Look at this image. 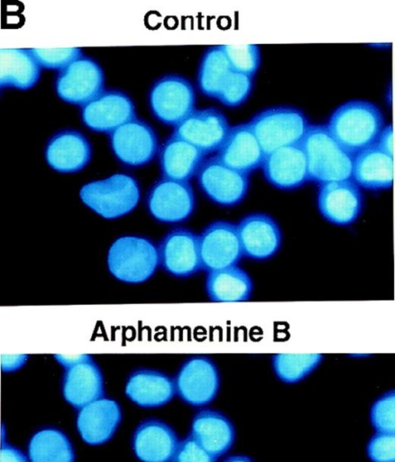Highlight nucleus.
<instances>
[{"label": "nucleus", "mask_w": 395, "mask_h": 462, "mask_svg": "<svg viewBox=\"0 0 395 462\" xmlns=\"http://www.w3.org/2000/svg\"><path fill=\"white\" fill-rule=\"evenodd\" d=\"M216 458L189 435L179 442L171 462H216Z\"/></svg>", "instance_id": "4c0bfd02"}, {"label": "nucleus", "mask_w": 395, "mask_h": 462, "mask_svg": "<svg viewBox=\"0 0 395 462\" xmlns=\"http://www.w3.org/2000/svg\"><path fill=\"white\" fill-rule=\"evenodd\" d=\"M223 462H253L251 457L244 455H235L226 457Z\"/></svg>", "instance_id": "37998d69"}, {"label": "nucleus", "mask_w": 395, "mask_h": 462, "mask_svg": "<svg viewBox=\"0 0 395 462\" xmlns=\"http://www.w3.org/2000/svg\"><path fill=\"white\" fill-rule=\"evenodd\" d=\"M232 69L222 45L207 48L202 54L198 67L197 85L204 96L216 99Z\"/></svg>", "instance_id": "c756f323"}, {"label": "nucleus", "mask_w": 395, "mask_h": 462, "mask_svg": "<svg viewBox=\"0 0 395 462\" xmlns=\"http://www.w3.org/2000/svg\"><path fill=\"white\" fill-rule=\"evenodd\" d=\"M91 356L87 354H81L77 356H64V355H54V358L64 368L70 367L75 365L87 358Z\"/></svg>", "instance_id": "79ce46f5"}, {"label": "nucleus", "mask_w": 395, "mask_h": 462, "mask_svg": "<svg viewBox=\"0 0 395 462\" xmlns=\"http://www.w3.org/2000/svg\"><path fill=\"white\" fill-rule=\"evenodd\" d=\"M178 437L166 422L150 418L142 420L133 435V448L142 462H169L178 447Z\"/></svg>", "instance_id": "412c9836"}, {"label": "nucleus", "mask_w": 395, "mask_h": 462, "mask_svg": "<svg viewBox=\"0 0 395 462\" xmlns=\"http://www.w3.org/2000/svg\"><path fill=\"white\" fill-rule=\"evenodd\" d=\"M324 356L309 354H275L271 364L276 376L284 383H295L309 375L321 364Z\"/></svg>", "instance_id": "2f4dec72"}, {"label": "nucleus", "mask_w": 395, "mask_h": 462, "mask_svg": "<svg viewBox=\"0 0 395 462\" xmlns=\"http://www.w3.org/2000/svg\"><path fill=\"white\" fill-rule=\"evenodd\" d=\"M81 201L106 219H116L131 213L138 205L141 189L137 180L127 173H115L84 184Z\"/></svg>", "instance_id": "7ed1b4c3"}, {"label": "nucleus", "mask_w": 395, "mask_h": 462, "mask_svg": "<svg viewBox=\"0 0 395 462\" xmlns=\"http://www.w3.org/2000/svg\"><path fill=\"white\" fill-rule=\"evenodd\" d=\"M174 381L165 373L150 368H138L127 378L125 393L142 407H158L171 400Z\"/></svg>", "instance_id": "bb28decb"}, {"label": "nucleus", "mask_w": 395, "mask_h": 462, "mask_svg": "<svg viewBox=\"0 0 395 462\" xmlns=\"http://www.w3.org/2000/svg\"><path fill=\"white\" fill-rule=\"evenodd\" d=\"M215 155L225 165L248 176L261 168L265 159L247 122L230 126L224 143Z\"/></svg>", "instance_id": "aec40b11"}, {"label": "nucleus", "mask_w": 395, "mask_h": 462, "mask_svg": "<svg viewBox=\"0 0 395 462\" xmlns=\"http://www.w3.org/2000/svg\"><path fill=\"white\" fill-rule=\"evenodd\" d=\"M54 88L62 101L82 106L105 90V72L96 60L82 55L58 71Z\"/></svg>", "instance_id": "1a4fd4ad"}, {"label": "nucleus", "mask_w": 395, "mask_h": 462, "mask_svg": "<svg viewBox=\"0 0 395 462\" xmlns=\"http://www.w3.org/2000/svg\"><path fill=\"white\" fill-rule=\"evenodd\" d=\"M230 125L225 113L215 106L196 108L172 134L200 150L205 155L216 152L224 143Z\"/></svg>", "instance_id": "2eb2a0df"}, {"label": "nucleus", "mask_w": 395, "mask_h": 462, "mask_svg": "<svg viewBox=\"0 0 395 462\" xmlns=\"http://www.w3.org/2000/svg\"><path fill=\"white\" fill-rule=\"evenodd\" d=\"M44 156L48 165L57 172L76 173L90 162L92 146L81 132L62 129L49 138Z\"/></svg>", "instance_id": "6ab92c4d"}, {"label": "nucleus", "mask_w": 395, "mask_h": 462, "mask_svg": "<svg viewBox=\"0 0 395 462\" xmlns=\"http://www.w3.org/2000/svg\"><path fill=\"white\" fill-rule=\"evenodd\" d=\"M159 266L176 278H188L202 270L198 235L177 226L168 231L157 245Z\"/></svg>", "instance_id": "ddd939ff"}, {"label": "nucleus", "mask_w": 395, "mask_h": 462, "mask_svg": "<svg viewBox=\"0 0 395 462\" xmlns=\"http://www.w3.org/2000/svg\"><path fill=\"white\" fill-rule=\"evenodd\" d=\"M247 123L265 155L279 148L299 143L310 125L306 114L292 106L262 109Z\"/></svg>", "instance_id": "20e7f679"}, {"label": "nucleus", "mask_w": 395, "mask_h": 462, "mask_svg": "<svg viewBox=\"0 0 395 462\" xmlns=\"http://www.w3.org/2000/svg\"><path fill=\"white\" fill-rule=\"evenodd\" d=\"M299 144L307 158L309 181L320 185L351 179L354 156L333 138L325 125H309Z\"/></svg>", "instance_id": "f03ea898"}, {"label": "nucleus", "mask_w": 395, "mask_h": 462, "mask_svg": "<svg viewBox=\"0 0 395 462\" xmlns=\"http://www.w3.org/2000/svg\"><path fill=\"white\" fill-rule=\"evenodd\" d=\"M233 71L253 78L262 64L261 49L256 44L222 45Z\"/></svg>", "instance_id": "473e14b6"}, {"label": "nucleus", "mask_w": 395, "mask_h": 462, "mask_svg": "<svg viewBox=\"0 0 395 462\" xmlns=\"http://www.w3.org/2000/svg\"><path fill=\"white\" fill-rule=\"evenodd\" d=\"M197 95L184 76L167 73L158 78L148 92L149 108L162 125L176 126L196 109Z\"/></svg>", "instance_id": "423d86ee"}, {"label": "nucleus", "mask_w": 395, "mask_h": 462, "mask_svg": "<svg viewBox=\"0 0 395 462\" xmlns=\"http://www.w3.org/2000/svg\"><path fill=\"white\" fill-rule=\"evenodd\" d=\"M367 455L372 462H395V435L376 432L367 444Z\"/></svg>", "instance_id": "e433bc0d"}, {"label": "nucleus", "mask_w": 395, "mask_h": 462, "mask_svg": "<svg viewBox=\"0 0 395 462\" xmlns=\"http://www.w3.org/2000/svg\"><path fill=\"white\" fill-rule=\"evenodd\" d=\"M106 263L118 281L139 284L148 281L159 266L157 245L142 236H122L110 245Z\"/></svg>", "instance_id": "39448f33"}, {"label": "nucleus", "mask_w": 395, "mask_h": 462, "mask_svg": "<svg viewBox=\"0 0 395 462\" xmlns=\"http://www.w3.org/2000/svg\"><path fill=\"white\" fill-rule=\"evenodd\" d=\"M243 257L265 261L275 256L282 245L279 223L267 213L253 212L236 223Z\"/></svg>", "instance_id": "f3484780"}, {"label": "nucleus", "mask_w": 395, "mask_h": 462, "mask_svg": "<svg viewBox=\"0 0 395 462\" xmlns=\"http://www.w3.org/2000/svg\"><path fill=\"white\" fill-rule=\"evenodd\" d=\"M107 135L115 157L126 167L147 165L158 153V134L148 122L141 118L124 124Z\"/></svg>", "instance_id": "6e6552de"}, {"label": "nucleus", "mask_w": 395, "mask_h": 462, "mask_svg": "<svg viewBox=\"0 0 395 462\" xmlns=\"http://www.w3.org/2000/svg\"><path fill=\"white\" fill-rule=\"evenodd\" d=\"M202 270L210 272L238 265L243 257L236 224L215 220L198 235Z\"/></svg>", "instance_id": "4468645a"}, {"label": "nucleus", "mask_w": 395, "mask_h": 462, "mask_svg": "<svg viewBox=\"0 0 395 462\" xmlns=\"http://www.w3.org/2000/svg\"><path fill=\"white\" fill-rule=\"evenodd\" d=\"M150 215L165 224L188 220L196 208V197L189 181L161 178L150 187L146 196Z\"/></svg>", "instance_id": "9d476101"}, {"label": "nucleus", "mask_w": 395, "mask_h": 462, "mask_svg": "<svg viewBox=\"0 0 395 462\" xmlns=\"http://www.w3.org/2000/svg\"><path fill=\"white\" fill-rule=\"evenodd\" d=\"M81 121L93 132L110 134L136 118L131 97L120 89H105L80 107Z\"/></svg>", "instance_id": "dca6fc26"}, {"label": "nucleus", "mask_w": 395, "mask_h": 462, "mask_svg": "<svg viewBox=\"0 0 395 462\" xmlns=\"http://www.w3.org/2000/svg\"><path fill=\"white\" fill-rule=\"evenodd\" d=\"M205 290L212 301H246L253 295V282L244 269L234 265L207 272Z\"/></svg>", "instance_id": "cd10ccee"}, {"label": "nucleus", "mask_w": 395, "mask_h": 462, "mask_svg": "<svg viewBox=\"0 0 395 462\" xmlns=\"http://www.w3.org/2000/svg\"><path fill=\"white\" fill-rule=\"evenodd\" d=\"M157 156L161 178L179 181H188L196 176L206 157L172 133L160 144Z\"/></svg>", "instance_id": "4be33fe9"}, {"label": "nucleus", "mask_w": 395, "mask_h": 462, "mask_svg": "<svg viewBox=\"0 0 395 462\" xmlns=\"http://www.w3.org/2000/svg\"><path fill=\"white\" fill-rule=\"evenodd\" d=\"M190 435L205 450L217 457L231 448L235 430L225 414L216 410L204 409L194 415Z\"/></svg>", "instance_id": "393cba45"}, {"label": "nucleus", "mask_w": 395, "mask_h": 462, "mask_svg": "<svg viewBox=\"0 0 395 462\" xmlns=\"http://www.w3.org/2000/svg\"><path fill=\"white\" fill-rule=\"evenodd\" d=\"M317 206L322 217L338 226H349L361 217L364 207L362 189L352 179L318 185Z\"/></svg>", "instance_id": "f8f14e48"}, {"label": "nucleus", "mask_w": 395, "mask_h": 462, "mask_svg": "<svg viewBox=\"0 0 395 462\" xmlns=\"http://www.w3.org/2000/svg\"><path fill=\"white\" fill-rule=\"evenodd\" d=\"M393 140H394L393 126L391 124H387L380 131L373 144L381 152H383L390 156H393V153H394Z\"/></svg>", "instance_id": "58836bf2"}, {"label": "nucleus", "mask_w": 395, "mask_h": 462, "mask_svg": "<svg viewBox=\"0 0 395 462\" xmlns=\"http://www.w3.org/2000/svg\"><path fill=\"white\" fill-rule=\"evenodd\" d=\"M62 392L66 401L75 407H83L103 395V374L92 356L65 368Z\"/></svg>", "instance_id": "a878e982"}, {"label": "nucleus", "mask_w": 395, "mask_h": 462, "mask_svg": "<svg viewBox=\"0 0 395 462\" xmlns=\"http://www.w3.org/2000/svg\"><path fill=\"white\" fill-rule=\"evenodd\" d=\"M372 427L377 432L395 431V392L390 390L381 394L372 404L370 411Z\"/></svg>", "instance_id": "c9c22d12"}, {"label": "nucleus", "mask_w": 395, "mask_h": 462, "mask_svg": "<svg viewBox=\"0 0 395 462\" xmlns=\"http://www.w3.org/2000/svg\"><path fill=\"white\" fill-rule=\"evenodd\" d=\"M26 360V355H2L1 368L6 372L14 371L23 366Z\"/></svg>", "instance_id": "a19ab883"}, {"label": "nucleus", "mask_w": 395, "mask_h": 462, "mask_svg": "<svg viewBox=\"0 0 395 462\" xmlns=\"http://www.w3.org/2000/svg\"><path fill=\"white\" fill-rule=\"evenodd\" d=\"M121 417V409L117 402L99 398L81 408L78 413L77 427L86 442L101 444L113 436Z\"/></svg>", "instance_id": "b1692460"}, {"label": "nucleus", "mask_w": 395, "mask_h": 462, "mask_svg": "<svg viewBox=\"0 0 395 462\" xmlns=\"http://www.w3.org/2000/svg\"><path fill=\"white\" fill-rule=\"evenodd\" d=\"M261 168L265 180L280 190H295L309 181L307 158L299 143L265 155Z\"/></svg>", "instance_id": "a211bd4d"}, {"label": "nucleus", "mask_w": 395, "mask_h": 462, "mask_svg": "<svg viewBox=\"0 0 395 462\" xmlns=\"http://www.w3.org/2000/svg\"><path fill=\"white\" fill-rule=\"evenodd\" d=\"M385 125L381 107L365 99L342 103L325 124L333 138L353 156L372 145Z\"/></svg>", "instance_id": "f257e3e1"}, {"label": "nucleus", "mask_w": 395, "mask_h": 462, "mask_svg": "<svg viewBox=\"0 0 395 462\" xmlns=\"http://www.w3.org/2000/svg\"><path fill=\"white\" fill-rule=\"evenodd\" d=\"M253 88V78L232 71L220 89L216 100L225 106L238 107L247 101Z\"/></svg>", "instance_id": "72a5a7b5"}, {"label": "nucleus", "mask_w": 395, "mask_h": 462, "mask_svg": "<svg viewBox=\"0 0 395 462\" xmlns=\"http://www.w3.org/2000/svg\"><path fill=\"white\" fill-rule=\"evenodd\" d=\"M41 68L59 71L83 55L80 48L28 49Z\"/></svg>", "instance_id": "f704fd0d"}, {"label": "nucleus", "mask_w": 395, "mask_h": 462, "mask_svg": "<svg viewBox=\"0 0 395 462\" xmlns=\"http://www.w3.org/2000/svg\"><path fill=\"white\" fill-rule=\"evenodd\" d=\"M0 458V462H28L20 449L5 442L1 446Z\"/></svg>", "instance_id": "ea45409f"}, {"label": "nucleus", "mask_w": 395, "mask_h": 462, "mask_svg": "<svg viewBox=\"0 0 395 462\" xmlns=\"http://www.w3.org/2000/svg\"><path fill=\"white\" fill-rule=\"evenodd\" d=\"M31 462H74L69 438L60 430L48 428L33 434L28 444Z\"/></svg>", "instance_id": "7c9ffc66"}, {"label": "nucleus", "mask_w": 395, "mask_h": 462, "mask_svg": "<svg viewBox=\"0 0 395 462\" xmlns=\"http://www.w3.org/2000/svg\"><path fill=\"white\" fill-rule=\"evenodd\" d=\"M351 179L370 191L390 189L394 180V161L374 144L354 155Z\"/></svg>", "instance_id": "5701e85b"}, {"label": "nucleus", "mask_w": 395, "mask_h": 462, "mask_svg": "<svg viewBox=\"0 0 395 462\" xmlns=\"http://www.w3.org/2000/svg\"><path fill=\"white\" fill-rule=\"evenodd\" d=\"M175 391L186 402L202 406L212 402L220 387V374L215 362L207 356H192L180 365Z\"/></svg>", "instance_id": "9b49d317"}, {"label": "nucleus", "mask_w": 395, "mask_h": 462, "mask_svg": "<svg viewBox=\"0 0 395 462\" xmlns=\"http://www.w3.org/2000/svg\"><path fill=\"white\" fill-rule=\"evenodd\" d=\"M196 177L202 193L220 207L231 208L240 204L250 188L248 175L225 165L216 155L204 160Z\"/></svg>", "instance_id": "0eeeda50"}, {"label": "nucleus", "mask_w": 395, "mask_h": 462, "mask_svg": "<svg viewBox=\"0 0 395 462\" xmlns=\"http://www.w3.org/2000/svg\"><path fill=\"white\" fill-rule=\"evenodd\" d=\"M41 67L28 49L0 50V88L28 90L40 79Z\"/></svg>", "instance_id": "c85d7f7f"}]
</instances>
